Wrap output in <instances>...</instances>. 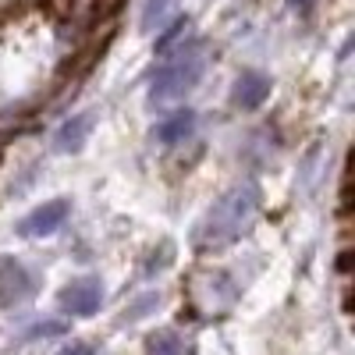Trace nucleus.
Masks as SVG:
<instances>
[{"instance_id": "f257e3e1", "label": "nucleus", "mask_w": 355, "mask_h": 355, "mask_svg": "<svg viewBox=\"0 0 355 355\" xmlns=\"http://www.w3.org/2000/svg\"><path fill=\"white\" fill-rule=\"evenodd\" d=\"M259 199L263 196H259L256 182H242V185L227 189L210 206V214L202 217V224L196 227L192 245L199 252H217V249H227L231 242H239L259 214Z\"/></svg>"}, {"instance_id": "f03ea898", "label": "nucleus", "mask_w": 355, "mask_h": 355, "mask_svg": "<svg viewBox=\"0 0 355 355\" xmlns=\"http://www.w3.org/2000/svg\"><path fill=\"white\" fill-rule=\"evenodd\" d=\"M206 71V46L196 40L189 46H178L167 61L153 71V85H150V100L153 103H171L178 96H185L189 89H196V82Z\"/></svg>"}, {"instance_id": "7ed1b4c3", "label": "nucleus", "mask_w": 355, "mask_h": 355, "mask_svg": "<svg viewBox=\"0 0 355 355\" xmlns=\"http://www.w3.org/2000/svg\"><path fill=\"white\" fill-rule=\"evenodd\" d=\"M68 214H71V202L68 199H50V202L36 206L28 217H21L18 234H21V239H46V234H53L57 227H64Z\"/></svg>"}, {"instance_id": "20e7f679", "label": "nucleus", "mask_w": 355, "mask_h": 355, "mask_svg": "<svg viewBox=\"0 0 355 355\" xmlns=\"http://www.w3.org/2000/svg\"><path fill=\"white\" fill-rule=\"evenodd\" d=\"M28 295H33V277H28V270L18 259L4 256L0 259V306H18Z\"/></svg>"}, {"instance_id": "39448f33", "label": "nucleus", "mask_w": 355, "mask_h": 355, "mask_svg": "<svg viewBox=\"0 0 355 355\" xmlns=\"http://www.w3.org/2000/svg\"><path fill=\"white\" fill-rule=\"evenodd\" d=\"M64 313H75V316H93L103 302V284L100 281H75L68 284L61 295H57Z\"/></svg>"}, {"instance_id": "423d86ee", "label": "nucleus", "mask_w": 355, "mask_h": 355, "mask_svg": "<svg viewBox=\"0 0 355 355\" xmlns=\"http://www.w3.org/2000/svg\"><path fill=\"white\" fill-rule=\"evenodd\" d=\"M93 125H96V114H93V110L71 114L68 121L57 128V135H53V150H57V153H78L82 146H85V139H89V132H93Z\"/></svg>"}, {"instance_id": "0eeeda50", "label": "nucleus", "mask_w": 355, "mask_h": 355, "mask_svg": "<svg viewBox=\"0 0 355 355\" xmlns=\"http://www.w3.org/2000/svg\"><path fill=\"white\" fill-rule=\"evenodd\" d=\"M192 132H196V110H174V114H167L164 121L153 128V142L178 146V142H185Z\"/></svg>"}, {"instance_id": "6e6552de", "label": "nucleus", "mask_w": 355, "mask_h": 355, "mask_svg": "<svg viewBox=\"0 0 355 355\" xmlns=\"http://www.w3.org/2000/svg\"><path fill=\"white\" fill-rule=\"evenodd\" d=\"M266 96H270V78L259 71H242L239 82H234V103L242 110H256Z\"/></svg>"}, {"instance_id": "1a4fd4ad", "label": "nucleus", "mask_w": 355, "mask_h": 355, "mask_svg": "<svg viewBox=\"0 0 355 355\" xmlns=\"http://www.w3.org/2000/svg\"><path fill=\"white\" fill-rule=\"evenodd\" d=\"M146 355H196L192 341H185L182 334L174 331H160L150 338V345H146Z\"/></svg>"}, {"instance_id": "9d476101", "label": "nucleus", "mask_w": 355, "mask_h": 355, "mask_svg": "<svg viewBox=\"0 0 355 355\" xmlns=\"http://www.w3.org/2000/svg\"><path fill=\"white\" fill-rule=\"evenodd\" d=\"M171 8H174V0H146V8H142V28L146 33H153V28L167 18Z\"/></svg>"}, {"instance_id": "9b49d317", "label": "nucleus", "mask_w": 355, "mask_h": 355, "mask_svg": "<svg viewBox=\"0 0 355 355\" xmlns=\"http://www.w3.org/2000/svg\"><path fill=\"white\" fill-rule=\"evenodd\" d=\"M185 28H189V18H174V21L164 28V33L157 36V50H160V53H167V50H171V43H174L178 36H182Z\"/></svg>"}, {"instance_id": "f8f14e48", "label": "nucleus", "mask_w": 355, "mask_h": 355, "mask_svg": "<svg viewBox=\"0 0 355 355\" xmlns=\"http://www.w3.org/2000/svg\"><path fill=\"white\" fill-rule=\"evenodd\" d=\"M64 334H68V323L53 320V323H36V327L28 331L25 338H28V341H36V338H64Z\"/></svg>"}, {"instance_id": "ddd939ff", "label": "nucleus", "mask_w": 355, "mask_h": 355, "mask_svg": "<svg viewBox=\"0 0 355 355\" xmlns=\"http://www.w3.org/2000/svg\"><path fill=\"white\" fill-rule=\"evenodd\" d=\"M157 306H160V295H146V299H139V302L128 306V316L125 320H142L146 309H157Z\"/></svg>"}, {"instance_id": "4468645a", "label": "nucleus", "mask_w": 355, "mask_h": 355, "mask_svg": "<svg viewBox=\"0 0 355 355\" xmlns=\"http://www.w3.org/2000/svg\"><path fill=\"white\" fill-rule=\"evenodd\" d=\"M61 355H96V352L89 348V345H71V348H64Z\"/></svg>"}, {"instance_id": "2eb2a0df", "label": "nucleus", "mask_w": 355, "mask_h": 355, "mask_svg": "<svg viewBox=\"0 0 355 355\" xmlns=\"http://www.w3.org/2000/svg\"><path fill=\"white\" fill-rule=\"evenodd\" d=\"M288 4H291L295 11H309V8H313V0H288Z\"/></svg>"}]
</instances>
